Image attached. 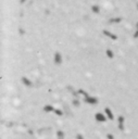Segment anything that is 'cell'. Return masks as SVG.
<instances>
[{"label": "cell", "mask_w": 138, "mask_h": 139, "mask_svg": "<svg viewBox=\"0 0 138 139\" xmlns=\"http://www.w3.org/2000/svg\"><path fill=\"white\" fill-rule=\"evenodd\" d=\"M21 80H22V83H23L26 87H32V86H33V83H32V81L29 80L27 77H22Z\"/></svg>", "instance_id": "5"}, {"label": "cell", "mask_w": 138, "mask_h": 139, "mask_svg": "<svg viewBox=\"0 0 138 139\" xmlns=\"http://www.w3.org/2000/svg\"><path fill=\"white\" fill-rule=\"evenodd\" d=\"M104 112H106L107 116H108V119H111V121H112V119H114V116H113L112 111L110 110L109 108H106V109H104Z\"/></svg>", "instance_id": "7"}, {"label": "cell", "mask_w": 138, "mask_h": 139, "mask_svg": "<svg viewBox=\"0 0 138 139\" xmlns=\"http://www.w3.org/2000/svg\"><path fill=\"white\" fill-rule=\"evenodd\" d=\"M124 121H125V119H124L123 115H120L117 119V127L118 129L121 130V132H124V129H125V127H124Z\"/></svg>", "instance_id": "1"}, {"label": "cell", "mask_w": 138, "mask_h": 139, "mask_svg": "<svg viewBox=\"0 0 138 139\" xmlns=\"http://www.w3.org/2000/svg\"><path fill=\"white\" fill-rule=\"evenodd\" d=\"M54 109L53 107H52L51 104H46L45 107H44V111H45L46 113H50V112H54Z\"/></svg>", "instance_id": "6"}, {"label": "cell", "mask_w": 138, "mask_h": 139, "mask_svg": "<svg viewBox=\"0 0 138 139\" xmlns=\"http://www.w3.org/2000/svg\"><path fill=\"white\" fill-rule=\"evenodd\" d=\"M107 56H108V58L113 59V57H114V54H113L112 50H110V49H108V50H107Z\"/></svg>", "instance_id": "8"}, {"label": "cell", "mask_w": 138, "mask_h": 139, "mask_svg": "<svg viewBox=\"0 0 138 139\" xmlns=\"http://www.w3.org/2000/svg\"><path fill=\"white\" fill-rule=\"evenodd\" d=\"M54 63L56 64H61L62 63V57L60 52H56L54 54Z\"/></svg>", "instance_id": "4"}, {"label": "cell", "mask_w": 138, "mask_h": 139, "mask_svg": "<svg viewBox=\"0 0 138 139\" xmlns=\"http://www.w3.org/2000/svg\"><path fill=\"white\" fill-rule=\"evenodd\" d=\"M73 104L76 105V107H79V102L77 101V100H73Z\"/></svg>", "instance_id": "12"}, {"label": "cell", "mask_w": 138, "mask_h": 139, "mask_svg": "<svg viewBox=\"0 0 138 139\" xmlns=\"http://www.w3.org/2000/svg\"><path fill=\"white\" fill-rule=\"evenodd\" d=\"M84 101L86 103H88V104H97V103H98V99H97V98H95V97L88 96V97L84 98Z\"/></svg>", "instance_id": "2"}, {"label": "cell", "mask_w": 138, "mask_h": 139, "mask_svg": "<svg viewBox=\"0 0 138 139\" xmlns=\"http://www.w3.org/2000/svg\"><path fill=\"white\" fill-rule=\"evenodd\" d=\"M54 114H56V115H59V116H62L63 112L61 110H59V109H56V110H54Z\"/></svg>", "instance_id": "11"}, {"label": "cell", "mask_w": 138, "mask_h": 139, "mask_svg": "<svg viewBox=\"0 0 138 139\" xmlns=\"http://www.w3.org/2000/svg\"><path fill=\"white\" fill-rule=\"evenodd\" d=\"M107 138H108V139H114L113 135H111V134H108V135H107Z\"/></svg>", "instance_id": "14"}, {"label": "cell", "mask_w": 138, "mask_h": 139, "mask_svg": "<svg viewBox=\"0 0 138 139\" xmlns=\"http://www.w3.org/2000/svg\"><path fill=\"white\" fill-rule=\"evenodd\" d=\"M104 34H106L107 35V36H109V37H111L112 38V39H116V36H114V35H113V34H111V33H109V32H107V31H104Z\"/></svg>", "instance_id": "10"}, {"label": "cell", "mask_w": 138, "mask_h": 139, "mask_svg": "<svg viewBox=\"0 0 138 139\" xmlns=\"http://www.w3.org/2000/svg\"><path fill=\"white\" fill-rule=\"evenodd\" d=\"M58 139H64V138H58Z\"/></svg>", "instance_id": "15"}, {"label": "cell", "mask_w": 138, "mask_h": 139, "mask_svg": "<svg viewBox=\"0 0 138 139\" xmlns=\"http://www.w3.org/2000/svg\"><path fill=\"white\" fill-rule=\"evenodd\" d=\"M76 139H84V137H83V135H81V134H77L76 135Z\"/></svg>", "instance_id": "13"}, {"label": "cell", "mask_w": 138, "mask_h": 139, "mask_svg": "<svg viewBox=\"0 0 138 139\" xmlns=\"http://www.w3.org/2000/svg\"><path fill=\"white\" fill-rule=\"evenodd\" d=\"M57 136H58V138H64V133H63L62 130H58Z\"/></svg>", "instance_id": "9"}, {"label": "cell", "mask_w": 138, "mask_h": 139, "mask_svg": "<svg viewBox=\"0 0 138 139\" xmlns=\"http://www.w3.org/2000/svg\"><path fill=\"white\" fill-rule=\"evenodd\" d=\"M95 119H96V121H97V122H106L107 121V118L103 115L102 113H100V112L96 113Z\"/></svg>", "instance_id": "3"}]
</instances>
